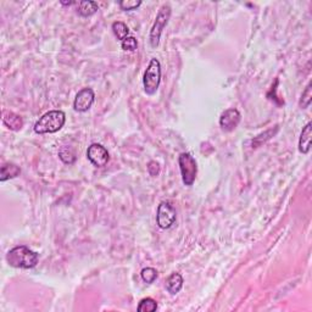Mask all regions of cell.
I'll use <instances>...</instances> for the list:
<instances>
[{
	"instance_id": "obj_1",
	"label": "cell",
	"mask_w": 312,
	"mask_h": 312,
	"mask_svg": "<svg viewBox=\"0 0 312 312\" xmlns=\"http://www.w3.org/2000/svg\"><path fill=\"white\" fill-rule=\"evenodd\" d=\"M38 260L39 255L26 245L15 246L6 254L7 264L15 269H33L37 266Z\"/></svg>"
},
{
	"instance_id": "obj_2",
	"label": "cell",
	"mask_w": 312,
	"mask_h": 312,
	"mask_svg": "<svg viewBox=\"0 0 312 312\" xmlns=\"http://www.w3.org/2000/svg\"><path fill=\"white\" fill-rule=\"evenodd\" d=\"M66 122V115L61 110H53L44 114L36 122L35 132L38 134L56 133L64 127Z\"/></svg>"
},
{
	"instance_id": "obj_3",
	"label": "cell",
	"mask_w": 312,
	"mask_h": 312,
	"mask_svg": "<svg viewBox=\"0 0 312 312\" xmlns=\"http://www.w3.org/2000/svg\"><path fill=\"white\" fill-rule=\"evenodd\" d=\"M161 80V65L157 59L150 60L148 69L145 70L143 77V85L148 95H154L158 89Z\"/></svg>"
},
{
	"instance_id": "obj_4",
	"label": "cell",
	"mask_w": 312,
	"mask_h": 312,
	"mask_svg": "<svg viewBox=\"0 0 312 312\" xmlns=\"http://www.w3.org/2000/svg\"><path fill=\"white\" fill-rule=\"evenodd\" d=\"M170 17H171V6L168 4H163L162 6L160 7V10H158L157 16H156L154 25H153L152 31H150L149 40H150V45H152L153 48H156V46L158 45L161 33H162L163 28L167 26Z\"/></svg>"
},
{
	"instance_id": "obj_5",
	"label": "cell",
	"mask_w": 312,
	"mask_h": 312,
	"mask_svg": "<svg viewBox=\"0 0 312 312\" xmlns=\"http://www.w3.org/2000/svg\"><path fill=\"white\" fill-rule=\"evenodd\" d=\"M178 163L183 183L188 187L193 186L197 173V165L195 158L189 153H182L178 157Z\"/></svg>"
},
{
	"instance_id": "obj_6",
	"label": "cell",
	"mask_w": 312,
	"mask_h": 312,
	"mask_svg": "<svg viewBox=\"0 0 312 312\" xmlns=\"http://www.w3.org/2000/svg\"><path fill=\"white\" fill-rule=\"evenodd\" d=\"M176 209L171 202H160L157 207V214H156V222L161 230H168L170 227H172L173 223L176 222Z\"/></svg>"
},
{
	"instance_id": "obj_7",
	"label": "cell",
	"mask_w": 312,
	"mask_h": 312,
	"mask_svg": "<svg viewBox=\"0 0 312 312\" xmlns=\"http://www.w3.org/2000/svg\"><path fill=\"white\" fill-rule=\"evenodd\" d=\"M87 157L95 167H104L110 160L108 149L101 144H98V143H94L90 147H88Z\"/></svg>"
},
{
	"instance_id": "obj_8",
	"label": "cell",
	"mask_w": 312,
	"mask_h": 312,
	"mask_svg": "<svg viewBox=\"0 0 312 312\" xmlns=\"http://www.w3.org/2000/svg\"><path fill=\"white\" fill-rule=\"evenodd\" d=\"M94 99L95 94L92 88H83L77 93L76 98H75L74 109L78 113H85L92 108Z\"/></svg>"
},
{
	"instance_id": "obj_9",
	"label": "cell",
	"mask_w": 312,
	"mask_h": 312,
	"mask_svg": "<svg viewBox=\"0 0 312 312\" xmlns=\"http://www.w3.org/2000/svg\"><path fill=\"white\" fill-rule=\"evenodd\" d=\"M241 116L236 109H228L220 117V126L225 132H232L238 127Z\"/></svg>"
},
{
	"instance_id": "obj_10",
	"label": "cell",
	"mask_w": 312,
	"mask_h": 312,
	"mask_svg": "<svg viewBox=\"0 0 312 312\" xmlns=\"http://www.w3.org/2000/svg\"><path fill=\"white\" fill-rule=\"evenodd\" d=\"M2 123L11 131H20L23 127L22 117L16 115L12 111L4 110L2 111Z\"/></svg>"
},
{
	"instance_id": "obj_11",
	"label": "cell",
	"mask_w": 312,
	"mask_h": 312,
	"mask_svg": "<svg viewBox=\"0 0 312 312\" xmlns=\"http://www.w3.org/2000/svg\"><path fill=\"white\" fill-rule=\"evenodd\" d=\"M311 136H312V124L309 122L305 127L303 128V132L300 134V139H299V150L303 154H308L311 149Z\"/></svg>"
},
{
	"instance_id": "obj_12",
	"label": "cell",
	"mask_w": 312,
	"mask_h": 312,
	"mask_svg": "<svg viewBox=\"0 0 312 312\" xmlns=\"http://www.w3.org/2000/svg\"><path fill=\"white\" fill-rule=\"evenodd\" d=\"M182 287H183V277L179 273H172L170 277L166 279V289L172 295H176L181 292Z\"/></svg>"
},
{
	"instance_id": "obj_13",
	"label": "cell",
	"mask_w": 312,
	"mask_h": 312,
	"mask_svg": "<svg viewBox=\"0 0 312 312\" xmlns=\"http://www.w3.org/2000/svg\"><path fill=\"white\" fill-rule=\"evenodd\" d=\"M21 173L19 166L14 163H4L0 168V181L5 182L10 178H15Z\"/></svg>"
},
{
	"instance_id": "obj_14",
	"label": "cell",
	"mask_w": 312,
	"mask_h": 312,
	"mask_svg": "<svg viewBox=\"0 0 312 312\" xmlns=\"http://www.w3.org/2000/svg\"><path fill=\"white\" fill-rule=\"evenodd\" d=\"M99 10L98 2L95 1H80L78 7V14L83 17H88L94 15Z\"/></svg>"
},
{
	"instance_id": "obj_15",
	"label": "cell",
	"mask_w": 312,
	"mask_h": 312,
	"mask_svg": "<svg viewBox=\"0 0 312 312\" xmlns=\"http://www.w3.org/2000/svg\"><path fill=\"white\" fill-rule=\"evenodd\" d=\"M111 28H113V32L116 36V38L119 39L121 41L128 37L129 28L127 27L126 23L121 22V21H116V22L113 23V27Z\"/></svg>"
},
{
	"instance_id": "obj_16",
	"label": "cell",
	"mask_w": 312,
	"mask_h": 312,
	"mask_svg": "<svg viewBox=\"0 0 312 312\" xmlns=\"http://www.w3.org/2000/svg\"><path fill=\"white\" fill-rule=\"evenodd\" d=\"M157 309V303L152 298H145L138 305V311L139 312H154Z\"/></svg>"
},
{
	"instance_id": "obj_17",
	"label": "cell",
	"mask_w": 312,
	"mask_h": 312,
	"mask_svg": "<svg viewBox=\"0 0 312 312\" xmlns=\"http://www.w3.org/2000/svg\"><path fill=\"white\" fill-rule=\"evenodd\" d=\"M140 275H142V279L145 283L152 284V283H154L157 279V271L155 269H153V267H147V269L142 270Z\"/></svg>"
},
{
	"instance_id": "obj_18",
	"label": "cell",
	"mask_w": 312,
	"mask_h": 312,
	"mask_svg": "<svg viewBox=\"0 0 312 312\" xmlns=\"http://www.w3.org/2000/svg\"><path fill=\"white\" fill-rule=\"evenodd\" d=\"M59 156L62 160V162L69 163V165H71V163H74L75 161H76V155H75L74 150H72L71 148H62V149L60 150Z\"/></svg>"
},
{
	"instance_id": "obj_19",
	"label": "cell",
	"mask_w": 312,
	"mask_h": 312,
	"mask_svg": "<svg viewBox=\"0 0 312 312\" xmlns=\"http://www.w3.org/2000/svg\"><path fill=\"white\" fill-rule=\"evenodd\" d=\"M119 7H121L123 11H132V10H136L142 5L140 0H122L118 2Z\"/></svg>"
},
{
	"instance_id": "obj_20",
	"label": "cell",
	"mask_w": 312,
	"mask_h": 312,
	"mask_svg": "<svg viewBox=\"0 0 312 312\" xmlns=\"http://www.w3.org/2000/svg\"><path fill=\"white\" fill-rule=\"evenodd\" d=\"M312 100V93H311V83H309L306 89L304 90L303 95H301V100H300V106L301 109H306L310 106Z\"/></svg>"
},
{
	"instance_id": "obj_21",
	"label": "cell",
	"mask_w": 312,
	"mask_h": 312,
	"mask_svg": "<svg viewBox=\"0 0 312 312\" xmlns=\"http://www.w3.org/2000/svg\"><path fill=\"white\" fill-rule=\"evenodd\" d=\"M121 46L126 51H136L138 48V41L134 37H127L121 41Z\"/></svg>"
},
{
	"instance_id": "obj_22",
	"label": "cell",
	"mask_w": 312,
	"mask_h": 312,
	"mask_svg": "<svg viewBox=\"0 0 312 312\" xmlns=\"http://www.w3.org/2000/svg\"><path fill=\"white\" fill-rule=\"evenodd\" d=\"M61 4H64V5H72V4H74V1H69V2L61 1Z\"/></svg>"
}]
</instances>
